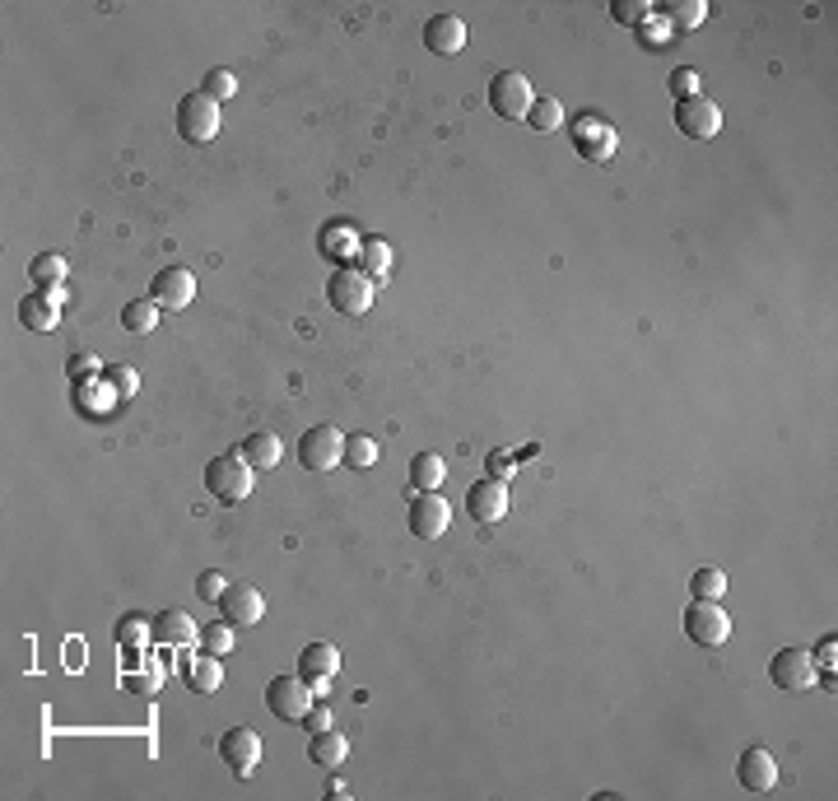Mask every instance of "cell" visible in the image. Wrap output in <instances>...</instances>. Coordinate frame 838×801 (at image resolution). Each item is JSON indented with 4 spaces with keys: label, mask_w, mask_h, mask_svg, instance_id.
<instances>
[{
    "label": "cell",
    "mask_w": 838,
    "mask_h": 801,
    "mask_svg": "<svg viewBox=\"0 0 838 801\" xmlns=\"http://www.w3.org/2000/svg\"><path fill=\"white\" fill-rule=\"evenodd\" d=\"M205 489L219 503H243L252 494V466L243 452H219L215 462L205 466Z\"/></svg>",
    "instance_id": "cell-1"
},
{
    "label": "cell",
    "mask_w": 838,
    "mask_h": 801,
    "mask_svg": "<svg viewBox=\"0 0 838 801\" xmlns=\"http://www.w3.org/2000/svg\"><path fill=\"white\" fill-rule=\"evenodd\" d=\"M531 103H536V94H531V80L522 70H499L489 80V108L499 112V117H508V122H527Z\"/></svg>",
    "instance_id": "cell-2"
},
{
    "label": "cell",
    "mask_w": 838,
    "mask_h": 801,
    "mask_svg": "<svg viewBox=\"0 0 838 801\" xmlns=\"http://www.w3.org/2000/svg\"><path fill=\"white\" fill-rule=\"evenodd\" d=\"M298 462L308 466V471H317V476L345 466V434H340L336 424H317V429H308V434L298 438Z\"/></svg>",
    "instance_id": "cell-3"
},
{
    "label": "cell",
    "mask_w": 838,
    "mask_h": 801,
    "mask_svg": "<svg viewBox=\"0 0 838 801\" xmlns=\"http://www.w3.org/2000/svg\"><path fill=\"white\" fill-rule=\"evenodd\" d=\"M177 136L187 145H210L219 136V103L205 94H187L177 103Z\"/></svg>",
    "instance_id": "cell-4"
},
{
    "label": "cell",
    "mask_w": 838,
    "mask_h": 801,
    "mask_svg": "<svg viewBox=\"0 0 838 801\" xmlns=\"http://www.w3.org/2000/svg\"><path fill=\"white\" fill-rule=\"evenodd\" d=\"M373 280H368L364 271H354V266H340L336 275H331V285H326V299H331V308L345 317H359L373 308Z\"/></svg>",
    "instance_id": "cell-5"
},
{
    "label": "cell",
    "mask_w": 838,
    "mask_h": 801,
    "mask_svg": "<svg viewBox=\"0 0 838 801\" xmlns=\"http://www.w3.org/2000/svg\"><path fill=\"white\" fill-rule=\"evenodd\" d=\"M312 704H317V694H312V685L303 676H275L266 685V708L280 722H303Z\"/></svg>",
    "instance_id": "cell-6"
},
{
    "label": "cell",
    "mask_w": 838,
    "mask_h": 801,
    "mask_svg": "<svg viewBox=\"0 0 838 801\" xmlns=\"http://www.w3.org/2000/svg\"><path fill=\"white\" fill-rule=\"evenodd\" d=\"M685 634H690L699 648H722V643L731 639V620H727V611H722L717 601H699V597H694V606L685 611Z\"/></svg>",
    "instance_id": "cell-7"
},
{
    "label": "cell",
    "mask_w": 838,
    "mask_h": 801,
    "mask_svg": "<svg viewBox=\"0 0 838 801\" xmlns=\"http://www.w3.org/2000/svg\"><path fill=\"white\" fill-rule=\"evenodd\" d=\"M769 680L778 685L783 694H801L815 685V662L806 648H778L769 662Z\"/></svg>",
    "instance_id": "cell-8"
},
{
    "label": "cell",
    "mask_w": 838,
    "mask_h": 801,
    "mask_svg": "<svg viewBox=\"0 0 838 801\" xmlns=\"http://www.w3.org/2000/svg\"><path fill=\"white\" fill-rule=\"evenodd\" d=\"M676 126L685 140H717V131H722V108L717 103H708V98H680L676 103Z\"/></svg>",
    "instance_id": "cell-9"
},
{
    "label": "cell",
    "mask_w": 838,
    "mask_h": 801,
    "mask_svg": "<svg viewBox=\"0 0 838 801\" xmlns=\"http://www.w3.org/2000/svg\"><path fill=\"white\" fill-rule=\"evenodd\" d=\"M219 760L229 764L238 778H252L261 764V736L252 727H233V732L219 736Z\"/></svg>",
    "instance_id": "cell-10"
},
{
    "label": "cell",
    "mask_w": 838,
    "mask_h": 801,
    "mask_svg": "<svg viewBox=\"0 0 838 801\" xmlns=\"http://www.w3.org/2000/svg\"><path fill=\"white\" fill-rule=\"evenodd\" d=\"M149 299L159 303V308L182 313V308H191V299H196V275H191L187 266H163V271L154 275V285H149Z\"/></svg>",
    "instance_id": "cell-11"
},
{
    "label": "cell",
    "mask_w": 838,
    "mask_h": 801,
    "mask_svg": "<svg viewBox=\"0 0 838 801\" xmlns=\"http://www.w3.org/2000/svg\"><path fill=\"white\" fill-rule=\"evenodd\" d=\"M447 522H452V503L433 489V494H415V503H410V531H415L419 541H438L447 531Z\"/></svg>",
    "instance_id": "cell-12"
},
{
    "label": "cell",
    "mask_w": 838,
    "mask_h": 801,
    "mask_svg": "<svg viewBox=\"0 0 838 801\" xmlns=\"http://www.w3.org/2000/svg\"><path fill=\"white\" fill-rule=\"evenodd\" d=\"M466 513L480 522V527H489V522H499L503 513H508V485L503 480H475L471 494H466Z\"/></svg>",
    "instance_id": "cell-13"
},
{
    "label": "cell",
    "mask_w": 838,
    "mask_h": 801,
    "mask_svg": "<svg viewBox=\"0 0 838 801\" xmlns=\"http://www.w3.org/2000/svg\"><path fill=\"white\" fill-rule=\"evenodd\" d=\"M736 778H741L745 792H769L778 783V760L764 746H745L741 760H736Z\"/></svg>",
    "instance_id": "cell-14"
},
{
    "label": "cell",
    "mask_w": 838,
    "mask_h": 801,
    "mask_svg": "<svg viewBox=\"0 0 838 801\" xmlns=\"http://www.w3.org/2000/svg\"><path fill=\"white\" fill-rule=\"evenodd\" d=\"M424 47L433 56H457L466 47V24H461L457 14H433L429 24H424Z\"/></svg>",
    "instance_id": "cell-15"
},
{
    "label": "cell",
    "mask_w": 838,
    "mask_h": 801,
    "mask_svg": "<svg viewBox=\"0 0 838 801\" xmlns=\"http://www.w3.org/2000/svg\"><path fill=\"white\" fill-rule=\"evenodd\" d=\"M219 611H224V620L229 625H261V615H266V597H261L257 587H229L224 592V601H219Z\"/></svg>",
    "instance_id": "cell-16"
},
{
    "label": "cell",
    "mask_w": 838,
    "mask_h": 801,
    "mask_svg": "<svg viewBox=\"0 0 838 801\" xmlns=\"http://www.w3.org/2000/svg\"><path fill=\"white\" fill-rule=\"evenodd\" d=\"M308 760L317 764V769H340V764L350 760V736L336 732V727L308 736Z\"/></svg>",
    "instance_id": "cell-17"
},
{
    "label": "cell",
    "mask_w": 838,
    "mask_h": 801,
    "mask_svg": "<svg viewBox=\"0 0 838 801\" xmlns=\"http://www.w3.org/2000/svg\"><path fill=\"white\" fill-rule=\"evenodd\" d=\"M149 629H154V639H159L163 648H187L191 639H201V625H196L187 611H163Z\"/></svg>",
    "instance_id": "cell-18"
},
{
    "label": "cell",
    "mask_w": 838,
    "mask_h": 801,
    "mask_svg": "<svg viewBox=\"0 0 838 801\" xmlns=\"http://www.w3.org/2000/svg\"><path fill=\"white\" fill-rule=\"evenodd\" d=\"M182 680H187L196 694H215L219 685H224V666H219L215 652H196V657L182 662Z\"/></svg>",
    "instance_id": "cell-19"
},
{
    "label": "cell",
    "mask_w": 838,
    "mask_h": 801,
    "mask_svg": "<svg viewBox=\"0 0 838 801\" xmlns=\"http://www.w3.org/2000/svg\"><path fill=\"white\" fill-rule=\"evenodd\" d=\"M340 671V652L331 643H308L298 652V676L303 680H331Z\"/></svg>",
    "instance_id": "cell-20"
},
{
    "label": "cell",
    "mask_w": 838,
    "mask_h": 801,
    "mask_svg": "<svg viewBox=\"0 0 838 801\" xmlns=\"http://www.w3.org/2000/svg\"><path fill=\"white\" fill-rule=\"evenodd\" d=\"M443 480H447V462L438 452H419L415 462H410V489L415 494H433Z\"/></svg>",
    "instance_id": "cell-21"
},
{
    "label": "cell",
    "mask_w": 838,
    "mask_h": 801,
    "mask_svg": "<svg viewBox=\"0 0 838 801\" xmlns=\"http://www.w3.org/2000/svg\"><path fill=\"white\" fill-rule=\"evenodd\" d=\"M243 457H247V466H252V471H271V466H280L284 448H280V438H275L271 429H261V434H252L243 443Z\"/></svg>",
    "instance_id": "cell-22"
},
{
    "label": "cell",
    "mask_w": 838,
    "mask_h": 801,
    "mask_svg": "<svg viewBox=\"0 0 838 801\" xmlns=\"http://www.w3.org/2000/svg\"><path fill=\"white\" fill-rule=\"evenodd\" d=\"M19 322L28 326V331H56V303L47 299V294H24L19 299Z\"/></svg>",
    "instance_id": "cell-23"
},
{
    "label": "cell",
    "mask_w": 838,
    "mask_h": 801,
    "mask_svg": "<svg viewBox=\"0 0 838 801\" xmlns=\"http://www.w3.org/2000/svg\"><path fill=\"white\" fill-rule=\"evenodd\" d=\"M615 131L610 126H582L578 131V154L582 159H592V163H606L610 154H615Z\"/></svg>",
    "instance_id": "cell-24"
},
{
    "label": "cell",
    "mask_w": 838,
    "mask_h": 801,
    "mask_svg": "<svg viewBox=\"0 0 838 801\" xmlns=\"http://www.w3.org/2000/svg\"><path fill=\"white\" fill-rule=\"evenodd\" d=\"M28 280L38 289H56L66 280V257L61 252H38V257L28 261Z\"/></svg>",
    "instance_id": "cell-25"
},
{
    "label": "cell",
    "mask_w": 838,
    "mask_h": 801,
    "mask_svg": "<svg viewBox=\"0 0 838 801\" xmlns=\"http://www.w3.org/2000/svg\"><path fill=\"white\" fill-rule=\"evenodd\" d=\"M666 24L676 28V33H694V28L703 24V14H708V5L703 0H671V5H662Z\"/></svg>",
    "instance_id": "cell-26"
},
{
    "label": "cell",
    "mask_w": 838,
    "mask_h": 801,
    "mask_svg": "<svg viewBox=\"0 0 838 801\" xmlns=\"http://www.w3.org/2000/svg\"><path fill=\"white\" fill-rule=\"evenodd\" d=\"M122 326L131 331V336H149L154 326H159V303L154 299H136L122 308Z\"/></svg>",
    "instance_id": "cell-27"
},
{
    "label": "cell",
    "mask_w": 838,
    "mask_h": 801,
    "mask_svg": "<svg viewBox=\"0 0 838 801\" xmlns=\"http://www.w3.org/2000/svg\"><path fill=\"white\" fill-rule=\"evenodd\" d=\"M364 275L373 280V285H387V275H392V243H382V238H373V243H364Z\"/></svg>",
    "instance_id": "cell-28"
},
{
    "label": "cell",
    "mask_w": 838,
    "mask_h": 801,
    "mask_svg": "<svg viewBox=\"0 0 838 801\" xmlns=\"http://www.w3.org/2000/svg\"><path fill=\"white\" fill-rule=\"evenodd\" d=\"M373 462H378V438L345 434V466H350V471H368Z\"/></svg>",
    "instance_id": "cell-29"
},
{
    "label": "cell",
    "mask_w": 838,
    "mask_h": 801,
    "mask_svg": "<svg viewBox=\"0 0 838 801\" xmlns=\"http://www.w3.org/2000/svg\"><path fill=\"white\" fill-rule=\"evenodd\" d=\"M531 126H536V131H545V136H550V131H559V126H564V103H559V98H536V103H531V117H527Z\"/></svg>",
    "instance_id": "cell-30"
},
{
    "label": "cell",
    "mask_w": 838,
    "mask_h": 801,
    "mask_svg": "<svg viewBox=\"0 0 838 801\" xmlns=\"http://www.w3.org/2000/svg\"><path fill=\"white\" fill-rule=\"evenodd\" d=\"M690 592L699 601H717L722 592H727V573H722V569H699L690 578Z\"/></svg>",
    "instance_id": "cell-31"
},
{
    "label": "cell",
    "mask_w": 838,
    "mask_h": 801,
    "mask_svg": "<svg viewBox=\"0 0 838 801\" xmlns=\"http://www.w3.org/2000/svg\"><path fill=\"white\" fill-rule=\"evenodd\" d=\"M652 14V5L648 0H610V19L615 24H624V28H638L643 19Z\"/></svg>",
    "instance_id": "cell-32"
},
{
    "label": "cell",
    "mask_w": 838,
    "mask_h": 801,
    "mask_svg": "<svg viewBox=\"0 0 838 801\" xmlns=\"http://www.w3.org/2000/svg\"><path fill=\"white\" fill-rule=\"evenodd\" d=\"M201 94H205V98H215V103L233 98V94H238V80H233V70H205Z\"/></svg>",
    "instance_id": "cell-33"
},
{
    "label": "cell",
    "mask_w": 838,
    "mask_h": 801,
    "mask_svg": "<svg viewBox=\"0 0 838 801\" xmlns=\"http://www.w3.org/2000/svg\"><path fill=\"white\" fill-rule=\"evenodd\" d=\"M201 648L215 652V657H224V652L233 648V629L229 620H219V625H201Z\"/></svg>",
    "instance_id": "cell-34"
},
{
    "label": "cell",
    "mask_w": 838,
    "mask_h": 801,
    "mask_svg": "<svg viewBox=\"0 0 838 801\" xmlns=\"http://www.w3.org/2000/svg\"><path fill=\"white\" fill-rule=\"evenodd\" d=\"M108 387L122 396V401H131V396L140 392V373H136V368H126V364L122 368H108Z\"/></svg>",
    "instance_id": "cell-35"
},
{
    "label": "cell",
    "mask_w": 838,
    "mask_h": 801,
    "mask_svg": "<svg viewBox=\"0 0 838 801\" xmlns=\"http://www.w3.org/2000/svg\"><path fill=\"white\" fill-rule=\"evenodd\" d=\"M666 84H671V94H676V103H680V98H699V70H680V66H676Z\"/></svg>",
    "instance_id": "cell-36"
},
{
    "label": "cell",
    "mask_w": 838,
    "mask_h": 801,
    "mask_svg": "<svg viewBox=\"0 0 838 801\" xmlns=\"http://www.w3.org/2000/svg\"><path fill=\"white\" fill-rule=\"evenodd\" d=\"M224 592H229V578H224V573H201V597L205 601H224Z\"/></svg>",
    "instance_id": "cell-37"
},
{
    "label": "cell",
    "mask_w": 838,
    "mask_h": 801,
    "mask_svg": "<svg viewBox=\"0 0 838 801\" xmlns=\"http://www.w3.org/2000/svg\"><path fill=\"white\" fill-rule=\"evenodd\" d=\"M154 639V629H145V620H126V625H117V643H145Z\"/></svg>",
    "instance_id": "cell-38"
},
{
    "label": "cell",
    "mask_w": 838,
    "mask_h": 801,
    "mask_svg": "<svg viewBox=\"0 0 838 801\" xmlns=\"http://www.w3.org/2000/svg\"><path fill=\"white\" fill-rule=\"evenodd\" d=\"M834 652H838V639H834V634H829V639H825V643H820V648L811 652L815 671H829V676H834Z\"/></svg>",
    "instance_id": "cell-39"
},
{
    "label": "cell",
    "mask_w": 838,
    "mask_h": 801,
    "mask_svg": "<svg viewBox=\"0 0 838 801\" xmlns=\"http://www.w3.org/2000/svg\"><path fill=\"white\" fill-rule=\"evenodd\" d=\"M303 727H308V736L326 732V727H331V708H326V704H312V708H308V718H303Z\"/></svg>",
    "instance_id": "cell-40"
},
{
    "label": "cell",
    "mask_w": 838,
    "mask_h": 801,
    "mask_svg": "<svg viewBox=\"0 0 838 801\" xmlns=\"http://www.w3.org/2000/svg\"><path fill=\"white\" fill-rule=\"evenodd\" d=\"M126 685H131L136 694H154V690L163 685V666H154L149 676H126Z\"/></svg>",
    "instance_id": "cell-41"
},
{
    "label": "cell",
    "mask_w": 838,
    "mask_h": 801,
    "mask_svg": "<svg viewBox=\"0 0 838 801\" xmlns=\"http://www.w3.org/2000/svg\"><path fill=\"white\" fill-rule=\"evenodd\" d=\"M94 368H98L94 354H70V378H89Z\"/></svg>",
    "instance_id": "cell-42"
},
{
    "label": "cell",
    "mask_w": 838,
    "mask_h": 801,
    "mask_svg": "<svg viewBox=\"0 0 838 801\" xmlns=\"http://www.w3.org/2000/svg\"><path fill=\"white\" fill-rule=\"evenodd\" d=\"M345 792H350V788H345L340 778H331V783H326V797H345Z\"/></svg>",
    "instance_id": "cell-43"
}]
</instances>
